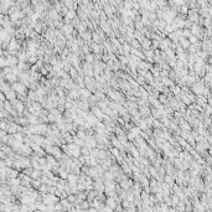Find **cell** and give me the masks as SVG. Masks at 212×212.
Here are the masks:
<instances>
[{
    "label": "cell",
    "instance_id": "cell-13",
    "mask_svg": "<svg viewBox=\"0 0 212 212\" xmlns=\"http://www.w3.org/2000/svg\"><path fill=\"white\" fill-rule=\"evenodd\" d=\"M86 62H88V63H93V62H94V56H93L92 53L86 55Z\"/></svg>",
    "mask_w": 212,
    "mask_h": 212
},
{
    "label": "cell",
    "instance_id": "cell-9",
    "mask_svg": "<svg viewBox=\"0 0 212 212\" xmlns=\"http://www.w3.org/2000/svg\"><path fill=\"white\" fill-rule=\"evenodd\" d=\"M91 48L94 53H99L102 51V46H99V44H91Z\"/></svg>",
    "mask_w": 212,
    "mask_h": 212
},
{
    "label": "cell",
    "instance_id": "cell-18",
    "mask_svg": "<svg viewBox=\"0 0 212 212\" xmlns=\"http://www.w3.org/2000/svg\"><path fill=\"white\" fill-rule=\"evenodd\" d=\"M188 41H190V42H191V44H196V37H195V36H192V35H191V36H190V37H188Z\"/></svg>",
    "mask_w": 212,
    "mask_h": 212
},
{
    "label": "cell",
    "instance_id": "cell-6",
    "mask_svg": "<svg viewBox=\"0 0 212 212\" xmlns=\"http://www.w3.org/2000/svg\"><path fill=\"white\" fill-rule=\"evenodd\" d=\"M151 40L150 39H148V37H145V40L141 42V47L144 48L143 51H148V50H150V46H151Z\"/></svg>",
    "mask_w": 212,
    "mask_h": 212
},
{
    "label": "cell",
    "instance_id": "cell-11",
    "mask_svg": "<svg viewBox=\"0 0 212 212\" xmlns=\"http://www.w3.org/2000/svg\"><path fill=\"white\" fill-rule=\"evenodd\" d=\"M130 46H132L133 48H135V50H138L139 47H141V45H140V42H139L138 40H135V39H133V40H130Z\"/></svg>",
    "mask_w": 212,
    "mask_h": 212
},
{
    "label": "cell",
    "instance_id": "cell-19",
    "mask_svg": "<svg viewBox=\"0 0 212 212\" xmlns=\"http://www.w3.org/2000/svg\"><path fill=\"white\" fill-rule=\"evenodd\" d=\"M105 177H108L109 180H113V174L112 172H105Z\"/></svg>",
    "mask_w": 212,
    "mask_h": 212
},
{
    "label": "cell",
    "instance_id": "cell-14",
    "mask_svg": "<svg viewBox=\"0 0 212 212\" xmlns=\"http://www.w3.org/2000/svg\"><path fill=\"white\" fill-rule=\"evenodd\" d=\"M40 176H41V170H35L31 174V177L32 179H40Z\"/></svg>",
    "mask_w": 212,
    "mask_h": 212
},
{
    "label": "cell",
    "instance_id": "cell-3",
    "mask_svg": "<svg viewBox=\"0 0 212 212\" xmlns=\"http://www.w3.org/2000/svg\"><path fill=\"white\" fill-rule=\"evenodd\" d=\"M92 113L98 118V120H99V122H103V120L105 119V117H107V116H105V114L103 113V111H102V109H99L98 107H94V105L92 107Z\"/></svg>",
    "mask_w": 212,
    "mask_h": 212
},
{
    "label": "cell",
    "instance_id": "cell-12",
    "mask_svg": "<svg viewBox=\"0 0 212 212\" xmlns=\"http://www.w3.org/2000/svg\"><path fill=\"white\" fill-rule=\"evenodd\" d=\"M92 40L94 41V44H99V41H100V36H99L97 32H93V34H92Z\"/></svg>",
    "mask_w": 212,
    "mask_h": 212
},
{
    "label": "cell",
    "instance_id": "cell-1",
    "mask_svg": "<svg viewBox=\"0 0 212 212\" xmlns=\"http://www.w3.org/2000/svg\"><path fill=\"white\" fill-rule=\"evenodd\" d=\"M11 88L16 92V94L18 95H26V86L24 84V83H21V82H16V83H14V84H11Z\"/></svg>",
    "mask_w": 212,
    "mask_h": 212
},
{
    "label": "cell",
    "instance_id": "cell-16",
    "mask_svg": "<svg viewBox=\"0 0 212 212\" xmlns=\"http://www.w3.org/2000/svg\"><path fill=\"white\" fill-rule=\"evenodd\" d=\"M161 81H163V83L166 84V86H172V82H171L167 77H166V78H161Z\"/></svg>",
    "mask_w": 212,
    "mask_h": 212
},
{
    "label": "cell",
    "instance_id": "cell-10",
    "mask_svg": "<svg viewBox=\"0 0 212 212\" xmlns=\"http://www.w3.org/2000/svg\"><path fill=\"white\" fill-rule=\"evenodd\" d=\"M119 60H120V62L123 63V65H129L130 63V57H127V56H124V55H120L119 56Z\"/></svg>",
    "mask_w": 212,
    "mask_h": 212
},
{
    "label": "cell",
    "instance_id": "cell-15",
    "mask_svg": "<svg viewBox=\"0 0 212 212\" xmlns=\"http://www.w3.org/2000/svg\"><path fill=\"white\" fill-rule=\"evenodd\" d=\"M137 82H138L139 84H145V78L141 77V76H138V77H137Z\"/></svg>",
    "mask_w": 212,
    "mask_h": 212
},
{
    "label": "cell",
    "instance_id": "cell-2",
    "mask_svg": "<svg viewBox=\"0 0 212 212\" xmlns=\"http://www.w3.org/2000/svg\"><path fill=\"white\" fill-rule=\"evenodd\" d=\"M18 154L23 155V156H30L32 154V150H31V146L30 145H26V144H23L21 148L19 149Z\"/></svg>",
    "mask_w": 212,
    "mask_h": 212
},
{
    "label": "cell",
    "instance_id": "cell-5",
    "mask_svg": "<svg viewBox=\"0 0 212 212\" xmlns=\"http://www.w3.org/2000/svg\"><path fill=\"white\" fill-rule=\"evenodd\" d=\"M62 150L60 149V146H53V151H52V156H55L56 159H61L62 158Z\"/></svg>",
    "mask_w": 212,
    "mask_h": 212
},
{
    "label": "cell",
    "instance_id": "cell-20",
    "mask_svg": "<svg viewBox=\"0 0 212 212\" xmlns=\"http://www.w3.org/2000/svg\"><path fill=\"white\" fill-rule=\"evenodd\" d=\"M181 13H187V8L186 6H182L181 8Z\"/></svg>",
    "mask_w": 212,
    "mask_h": 212
},
{
    "label": "cell",
    "instance_id": "cell-7",
    "mask_svg": "<svg viewBox=\"0 0 212 212\" xmlns=\"http://www.w3.org/2000/svg\"><path fill=\"white\" fill-rule=\"evenodd\" d=\"M18 78H19V77H18V76H15L14 73H10V74H8V76L5 77V79H6V81H8L10 84H14V83H16V82H18V81H16Z\"/></svg>",
    "mask_w": 212,
    "mask_h": 212
},
{
    "label": "cell",
    "instance_id": "cell-4",
    "mask_svg": "<svg viewBox=\"0 0 212 212\" xmlns=\"http://www.w3.org/2000/svg\"><path fill=\"white\" fill-rule=\"evenodd\" d=\"M112 144L114 145V148H117V149H118V150H120V151H123V150H124V148H125V146H124V145H123V144L117 139V138H113V139H112Z\"/></svg>",
    "mask_w": 212,
    "mask_h": 212
},
{
    "label": "cell",
    "instance_id": "cell-17",
    "mask_svg": "<svg viewBox=\"0 0 212 212\" xmlns=\"http://www.w3.org/2000/svg\"><path fill=\"white\" fill-rule=\"evenodd\" d=\"M172 92H174L175 94H180V93H181V89H180L179 87H174V88H172Z\"/></svg>",
    "mask_w": 212,
    "mask_h": 212
},
{
    "label": "cell",
    "instance_id": "cell-8",
    "mask_svg": "<svg viewBox=\"0 0 212 212\" xmlns=\"http://www.w3.org/2000/svg\"><path fill=\"white\" fill-rule=\"evenodd\" d=\"M78 139H81V140H83V141H86L87 140V138H88V135L83 132V130H77V135H76Z\"/></svg>",
    "mask_w": 212,
    "mask_h": 212
}]
</instances>
